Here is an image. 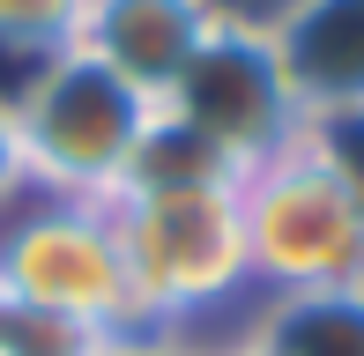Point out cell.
Instances as JSON below:
<instances>
[{"mask_svg":"<svg viewBox=\"0 0 364 356\" xmlns=\"http://www.w3.org/2000/svg\"><path fill=\"white\" fill-rule=\"evenodd\" d=\"M223 15L230 0H90L75 45L105 60L127 89H141L149 104H164L171 82L193 67V52L223 30Z\"/></svg>","mask_w":364,"mask_h":356,"instance_id":"obj_6","label":"cell"},{"mask_svg":"<svg viewBox=\"0 0 364 356\" xmlns=\"http://www.w3.org/2000/svg\"><path fill=\"white\" fill-rule=\"evenodd\" d=\"M164 119L186 126L201 149H216L230 171H253L260 156H275L283 141L305 134V104H297L283 60H275V38L260 15H223V30L193 52V67L171 82L164 96Z\"/></svg>","mask_w":364,"mask_h":356,"instance_id":"obj_5","label":"cell"},{"mask_svg":"<svg viewBox=\"0 0 364 356\" xmlns=\"http://www.w3.org/2000/svg\"><path fill=\"white\" fill-rule=\"evenodd\" d=\"M82 8L90 0H0V60H15V67H38V60L68 52L82 38Z\"/></svg>","mask_w":364,"mask_h":356,"instance_id":"obj_9","label":"cell"},{"mask_svg":"<svg viewBox=\"0 0 364 356\" xmlns=\"http://www.w3.org/2000/svg\"><path fill=\"white\" fill-rule=\"evenodd\" d=\"M23 149H15V104H8V89H0V208L8 201H23Z\"/></svg>","mask_w":364,"mask_h":356,"instance_id":"obj_11","label":"cell"},{"mask_svg":"<svg viewBox=\"0 0 364 356\" xmlns=\"http://www.w3.org/2000/svg\"><path fill=\"white\" fill-rule=\"evenodd\" d=\"M238 216H245L253 297L364 282V216L312 134L283 141L238 178Z\"/></svg>","mask_w":364,"mask_h":356,"instance_id":"obj_4","label":"cell"},{"mask_svg":"<svg viewBox=\"0 0 364 356\" xmlns=\"http://www.w3.org/2000/svg\"><path fill=\"white\" fill-rule=\"evenodd\" d=\"M305 134L320 141V156L335 164V178L350 186V201L364 216V111H320V119H305Z\"/></svg>","mask_w":364,"mask_h":356,"instance_id":"obj_10","label":"cell"},{"mask_svg":"<svg viewBox=\"0 0 364 356\" xmlns=\"http://www.w3.org/2000/svg\"><path fill=\"white\" fill-rule=\"evenodd\" d=\"M208 356H260V349H253V342H238V334H230V342H216Z\"/></svg>","mask_w":364,"mask_h":356,"instance_id":"obj_12","label":"cell"},{"mask_svg":"<svg viewBox=\"0 0 364 356\" xmlns=\"http://www.w3.org/2000/svg\"><path fill=\"white\" fill-rule=\"evenodd\" d=\"M112 238L164 342H186L193 319L253 297L238 178H141L112 201Z\"/></svg>","mask_w":364,"mask_h":356,"instance_id":"obj_2","label":"cell"},{"mask_svg":"<svg viewBox=\"0 0 364 356\" xmlns=\"http://www.w3.org/2000/svg\"><path fill=\"white\" fill-rule=\"evenodd\" d=\"M305 119L364 111V0H283L260 15Z\"/></svg>","mask_w":364,"mask_h":356,"instance_id":"obj_7","label":"cell"},{"mask_svg":"<svg viewBox=\"0 0 364 356\" xmlns=\"http://www.w3.org/2000/svg\"><path fill=\"white\" fill-rule=\"evenodd\" d=\"M15 104V149H23V186L45 201H90L112 208L141 164V141L156 126V104L127 89L105 60L82 45L38 60L8 89Z\"/></svg>","mask_w":364,"mask_h":356,"instance_id":"obj_3","label":"cell"},{"mask_svg":"<svg viewBox=\"0 0 364 356\" xmlns=\"http://www.w3.org/2000/svg\"><path fill=\"white\" fill-rule=\"evenodd\" d=\"M0 304L90 342L97 356L164 342L134 297L127 252L112 238V208H90V201L23 193L0 208Z\"/></svg>","mask_w":364,"mask_h":356,"instance_id":"obj_1","label":"cell"},{"mask_svg":"<svg viewBox=\"0 0 364 356\" xmlns=\"http://www.w3.org/2000/svg\"><path fill=\"white\" fill-rule=\"evenodd\" d=\"M238 342H253L260 356H364V282L253 297Z\"/></svg>","mask_w":364,"mask_h":356,"instance_id":"obj_8","label":"cell"}]
</instances>
